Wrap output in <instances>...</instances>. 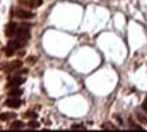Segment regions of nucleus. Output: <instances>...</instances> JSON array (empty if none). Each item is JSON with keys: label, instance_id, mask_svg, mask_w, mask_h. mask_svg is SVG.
Wrapping results in <instances>:
<instances>
[{"label": "nucleus", "instance_id": "1", "mask_svg": "<svg viewBox=\"0 0 147 132\" xmlns=\"http://www.w3.org/2000/svg\"><path fill=\"white\" fill-rule=\"evenodd\" d=\"M13 15L19 19H31V18H34V13L30 12V11H26V9H23V8L16 9V11L13 12Z\"/></svg>", "mask_w": 147, "mask_h": 132}, {"label": "nucleus", "instance_id": "17", "mask_svg": "<svg viewBox=\"0 0 147 132\" xmlns=\"http://www.w3.org/2000/svg\"><path fill=\"white\" fill-rule=\"evenodd\" d=\"M142 109L147 113V100H144V101H143V104H142Z\"/></svg>", "mask_w": 147, "mask_h": 132}, {"label": "nucleus", "instance_id": "13", "mask_svg": "<svg viewBox=\"0 0 147 132\" xmlns=\"http://www.w3.org/2000/svg\"><path fill=\"white\" fill-rule=\"evenodd\" d=\"M26 117H28V119H36V113L35 112H34V113H32V112H27Z\"/></svg>", "mask_w": 147, "mask_h": 132}, {"label": "nucleus", "instance_id": "3", "mask_svg": "<svg viewBox=\"0 0 147 132\" xmlns=\"http://www.w3.org/2000/svg\"><path fill=\"white\" fill-rule=\"evenodd\" d=\"M16 36H18L19 39L22 40H27L28 38H30V31L27 30V27H20V28H18V32H16Z\"/></svg>", "mask_w": 147, "mask_h": 132}, {"label": "nucleus", "instance_id": "8", "mask_svg": "<svg viewBox=\"0 0 147 132\" xmlns=\"http://www.w3.org/2000/svg\"><path fill=\"white\" fill-rule=\"evenodd\" d=\"M24 127V123L23 121H13L11 124V129H20V128Z\"/></svg>", "mask_w": 147, "mask_h": 132}, {"label": "nucleus", "instance_id": "11", "mask_svg": "<svg viewBox=\"0 0 147 132\" xmlns=\"http://www.w3.org/2000/svg\"><path fill=\"white\" fill-rule=\"evenodd\" d=\"M13 54H15V50H13L12 47H9V46H7V48H5V55H7V57H11Z\"/></svg>", "mask_w": 147, "mask_h": 132}, {"label": "nucleus", "instance_id": "18", "mask_svg": "<svg viewBox=\"0 0 147 132\" xmlns=\"http://www.w3.org/2000/svg\"><path fill=\"white\" fill-rule=\"evenodd\" d=\"M36 61V58L35 57H31V58H28V62H30V63H34V62Z\"/></svg>", "mask_w": 147, "mask_h": 132}, {"label": "nucleus", "instance_id": "14", "mask_svg": "<svg viewBox=\"0 0 147 132\" xmlns=\"http://www.w3.org/2000/svg\"><path fill=\"white\" fill-rule=\"evenodd\" d=\"M71 129H86L84 125H78V124H74V125H71Z\"/></svg>", "mask_w": 147, "mask_h": 132}, {"label": "nucleus", "instance_id": "16", "mask_svg": "<svg viewBox=\"0 0 147 132\" xmlns=\"http://www.w3.org/2000/svg\"><path fill=\"white\" fill-rule=\"evenodd\" d=\"M129 123H131V121H129ZM131 129H138V131H142L143 128H142V127H139V125H135V124L131 123Z\"/></svg>", "mask_w": 147, "mask_h": 132}, {"label": "nucleus", "instance_id": "7", "mask_svg": "<svg viewBox=\"0 0 147 132\" xmlns=\"http://www.w3.org/2000/svg\"><path fill=\"white\" fill-rule=\"evenodd\" d=\"M16 117V114L12 113V112H8V113H1L0 114V120L1 121H7V120H13Z\"/></svg>", "mask_w": 147, "mask_h": 132}, {"label": "nucleus", "instance_id": "10", "mask_svg": "<svg viewBox=\"0 0 147 132\" xmlns=\"http://www.w3.org/2000/svg\"><path fill=\"white\" fill-rule=\"evenodd\" d=\"M136 117H138V120L139 121H142L143 124H147V117L144 116V114H142V113H139L138 112V113H136Z\"/></svg>", "mask_w": 147, "mask_h": 132}, {"label": "nucleus", "instance_id": "9", "mask_svg": "<svg viewBox=\"0 0 147 132\" xmlns=\"http://www.w3.org/2000/svg\"><path fill=\"white\" fill-rule=\"evenodd\" d=\"M22 94V90L20 89H12L11 92H9V96L11 97H19Z\"/></svg>", "mask_w": 147, "mask_h": 132}, {"label": "nucleus", "instance_id": "2", "mask_svg": "<svg viewBox=\"0 0 147 132\" xmlns=\"http://www.w3.org/2000/svg\"><path fill=\"white\" fill-rule=\"evenodd\" d=\"M4 105L8 106V108H19V106L22 105V101H20V98H18V97H9L8 100H5Z\"/></svg>", "mask_w": 147, "mask_h": 132}, {"label": "nucleus", "instance_id": "15", "mask_svg": "<svg viewBox=\"0 0 147 132\" xmlns=\"http://www.w3.org/2000/svg\"><path fill=\"white\" fill-rule=\"evenodd\" d=\"M28 127H30V128H32V129H35V128H38V127H39V124L36 123V121H31V123L28 124Z\"/></svg>", "mask_w": 147, "mask_h": 132}, {"label": "nucleus", "instance_id": "4", "mask_svg": "<svg viewBox=\"0 0 147 132\" xmlns=\"http://www.w3.org/2000/svg\"><path fill=\"white\" fill-rule=\"evenodd\" d=\"M18 32V26L15 23H8L5 26V35L7 36H12V35H16Z\"/></svg>", "mask_w": 147, "mask_h": 132}, {"label": "nucleus", "instance_id": "5", "mask_svg": "<svg viewBox=\"0 0 147 132\" xmlns=\"http://www.w3.org/2000/svg\"><path fill=\"white\" fill-rule=\"evenodd\" d=\"M23 81H24V79H23L20 75H13L12 78L9 79L8 85L9 86H12V88H16V86H19L20 84H23Z\"/></svg>", "mask_w": 147, "mask_h": 132}, {"label": "nucleus", "instance_id": "6", "mask_svg": "<svg viewBox=\"0 0 147 132\" xmlns=\"http://www.w3.org/2000/svg\"><path fill=\"white\" fill-rule=\"evenodd\" d=\"M22 66V62L20 61H15V62H9L8 65L4 67V70L7 71V73H9V71H12V70H15V69H19Z\"/></svg>", "mask_w": 147, "mask_h": 132}, {"label": "nucleus", "instance_id": "12", "mask_svg": "<svg viewBox=\"0 0 147 132\" xmlns=\"http://www.w3.org/2000/svg\"><path fill=\"white\" fill-rule=\"evenodd\" d=\"M30 4L32 7H38V5L42 4V0H30Z\"/></svg>", "mask_w": 147, "mask_h": 132}]
</instances>
